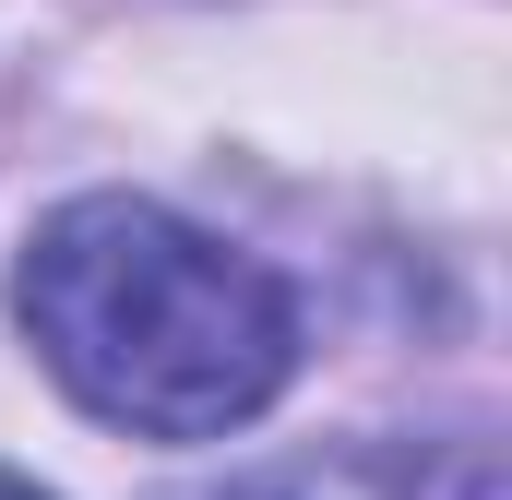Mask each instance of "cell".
Instances as JSON below:
<instances>
[{"label": "cell", "mask_w": 512, "mask_h": 500, "mask_svg": "<svg viewBox=\"0 0 512 500\" xmlns=\"http://www.w3.org/2000/svg\"><path fill=\"white\" fill-rule=\"evenodd\" d=\"M0 500H48V489H24V477H0Z\"/></svg>", "instance_id": "7a4b0ae2"}, {"label": "cell", "mask_w": 512, "mask_h": 500, "mask_svg": "<svg viewBox=\"0 0 512 500\" xmlns=\"http://www.w3.org/2000/svg\"><path fill=\"white\" fill-rule=\"evenodd\" d=\"M239 500H274V489H239Z\"/></svg>", "instance_id": "3957f363"}, {"label": "cell", "mask_w": 512, "mask_h": 500, "mask_svg": "<svg viewBox=\"0 0 512 500\" xmlns=\"http://www.w3.org/2000/svg\"><path fill=\"white\" fill-rule=\"evenodd\" d=\"M12 310L48 381L131 441H227L298 370V298L143 191L60 203L12 262Z\"/></svg>", "instance_id": "6da1fadb"}]
</instances>
